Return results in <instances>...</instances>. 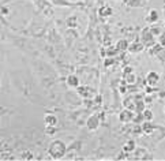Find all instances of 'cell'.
<instances>
[{
	"label": "cell",
	"mask_w": 165,
	"mask_h": 161,
	"mask_svg": "<svg viewBox=\"0 0 165 161\" xmlns=\"http://www.w3.org/2000/svg\"><path fill=\"white\" fill-rule=\"evenodd\" d=\"M126 79H127L128 83H132V82L135 81V75H134L132 72H131V74H127V75H126Z\"/></svg>",
	"instance_id": "obj_20"
},
{
	"label": "cell",
	"mask_w": 165,
	"mask_h": 161,
	"mask_svg": "<svg viewBox=\"0 0 165 161\" xmlns=\"http://www.w3.org/2000/svg\"><path fill=\"white\" fill-rule=\"evenodd\" d=\"M164 15H165V8H164Z\"/></svg>",
	"instance_id": "obj_24"
},
{
	"label": "cell",
	"mask_w": 165,
	"mask_h": 161,
	"mask_svg": "<svg viewBox=\"0 0 165 161\" xmlns=\"http://www.w3.org/2000/svg\"><path fill=\"white\" fill-rule=\"evenodd\" d=\"M116 49L117 51H127L128 49V42L126 40L117 41V44H116Z\"/></svg>",
	"instance_id": "obj_15"
},
{
	"label": "cell",
	"mask_w": 165,
	"mask_h": 161,
	"mask_svg": "<svg viewBox=\"0 0 165 161\" xmlns=\"http://www.w3.org/2000/svg\"><path fill=\"white\" fill-rule=\"evenodd\" d=\"M0 85H2V82H0Z\"/></svg>",
	"instance_id": "obj_26"
},
{
	"label": "cell",
	"mask_w": 165,
	"mask_h": 161,
	"mask_svg": "<svg viewBox=\"0 0 165 161\" xmlns=\"http://www.w3.org/2000/svg\"><path fill=\"white\" fill-rule=\"evenodd\" d=\"M134 117V113L130 111V109H124V111H121L120 113H119V120L121 121V123H128V121H131Z\"/></svg>",
	"instance_id": "obj_5"
},
{
	"label": "cell",
	"mask_w": 165,
	"mask_h": 161,
	"mask_svg": "<svg viewBox=\"0 0 165 161\" xmlns=\"http://www.w3.org/2000/svg\"><path fill=\"white\" fill-rule=\"evenodd\" d=\"M22 159H29V160H32V159H33V154L29 153V151H26V153L22 156Z\"/></svg>",
	"instance_id": "obj_21"
},
{
	"label": "cell",
	"mask_w": 165,
	"mask_h": 161,
	"mask_svg": "<svg viewBox=\"0 0 165 161\" xmlns=\"http://www.w3.org/2000/svg\"><path fill=\"white\" fill-rule=\"evenodd\" d=\"M76 89L83 98H94L96 97V90L91 89L90 86H78Z\"/></svg>",
	"instance_id": "obj_2"
},
{
	"label": "cell",
	"mask_w": 165,
	"mask_h": 161,
	"mask_svg": "<svg viewBox=\"0 0 165 161\" xmlns=\"http://www.w3.org/2000/svg\"><path fill=\"white\" fill-rule=\"evenodd\" d=\"M136 149V144L134 139H131V141H127V144H124L123 146V151L124 153H130V151H134Z\"/></svg>",
	"instance_id": "obj_10"
},
{
	"label": "cell",
	"mask_w": 165,
	"mask_h": 161,
	"mask_svg": "<svg viewBox=\"0 0 165 161\" xmlns=\"http://www.w3.org/2000/svg\"><path fill=\"white\" fill-rule=\"evenodd\" d=\"M117 53V49H116V47H111L106 49L105 52V56H109V57H115V55Z\"/></svg>",
	"instance_id": "obj_17"
},
{
	"label": "cell",
	"mask_w": 165,
	"mask_h": 161,
	"mask_svg": "<svg viewBox=\"0 0 165 161\" xmlns=\"http://www.w3.org/2000/svg\"><path fill=\"white\" fill-rule=\"evenodd\" d=\"M98 14L101 17H109V15H112V8L108 7V6H104L98 10Z\"/></svg>",
	"instance_id": "obj_14"
},
{
	"label": "cell",
	"mask_w": 165,
	"mask_h": 161,
	"mask_svg": "<svg viewBox=\"0 0 165 161\" xmlns=\"http://www.w3.org/2000/svg\"><path fill=\"white\" fill-rule=\"evenodd\" d=\"M160 19V15H158V13L155 10H150L148 14V17H146V22L149 23H155L157 21Z\"/></svg>",
	"instance_id": "obj_8"
},
{
	"label": "cell",
	"mask_w": 165,
	"mask_h": 161,
	"mask_svg": "<svg viewBox=\"0 0 165 161\" xmlns=\"http://www.w3.org/2000/svg\"><path fill=\"white\" fill-rule=\"evenodd\" d=\"M44 121H45L47 126H56L57 124V117H56V115H53V113H47L44 116Z\"/></svg>",
	"instance_id": "obj_6"
},
{
	"label": "cell",
	"mask_w": 165,
	"mask_h": 161,
	"mask_svg": "<svg viewBox=\"0 0 165 161\" xmlns=\"http://www.w3.org/2000/svg\"><path fill=\"white\" fill-rule=\"evenodd\" d=\"M146 81H148V85L149 86H157L158 82H160V74L155 71H150L148 74V77H146Z\"/></svg>",
	"instance_id": "obj_3"
},
{
	"label": "cell",
	"mask_w": 165,
	"mask_h": 161,
	"mask_svg": "<svg viewBox=\"0 0 165 161\" xmlns=\"http://www.w3.org/2000/svg\"><path fill=\"white\" fill-rule=\"evenodd\" d=\"M67 85H68L70 87H78L79 86V78L74 74L68 75V77H67Z\"/></svg>",
	"instance_id": "obj_9"
},
{
	"label": "cell",
	"mask_w": 165,
	"mask_h": 161,
	"mask_svg": "<svg viewBox=\"0 0 165 161\" xmlns=\"http://www.w3.org/2000/svg\"><path fill=\"white\" fill-rule=\"evenodd\" d=\"M67 151V148H66V144L62 141H59V139H56V141H53L52 144L49 145V154L52 159H62V157L66 154Z\"/></svg>",
	"instance_id": "obj_1"
},
{
	"label": "cell",
	"mask_w": 165,
	"mask_h": 161,
	"mask_svg": "<svg viewBox=\"0 0 165 161\" xmlns=\"http://www.w3.org/2000/svg\"><path fill=\"white\" fill-rule=\"evenodd\" d=\"M2 14H3V15L8 14V8H7V10H6V7H2Z\"/></svg>",
	"instance_id": "obj_23"
},
{
	"label": "cell",
	"mask_w": 165,
	"mask_h": 161,
	"mask_svg": "<svg viewBox=\"0 0 165 161\" xmlns=\"http://www.w3.org/2000/svg\"><path fill=\"white\" fill-rule=\"evenodd\" d=\"M140 126H142V131L145 132V134H148V135L153 134V131H154V126L152 124V121H146V120H143V123L140 124Z\"/></svg>",
	"instance_id": "obj_7"
},
{
	"label": "cell",
	"mask_w": 165,
	"mask_h": 161,
	"mask_svg": "<svg viewBox=\"0 0 165 161\" xmlns=\"http://www.w3.org/2000/svg\"><path fill=\"white\" fill-rule=\"evenodd\" d=\"M98 126H100V117L97 116V115H91L86 121V127L90 130V131H93V130L98 128Z\"/></svg>",
	"instance_id": "obj_4"
},
{
	"label": "cell",
	"mask_w": 165,
	"mask_h": 161,
	"mask_svg": "<svg viewBox=\"0 0 165 161\" xmlns=\"http://www.w3.org/2000/svg\"><path fill=\"white\" fill-rule=\"evenodd\" d=\"M142 117H143V120H146V121H152L153 119H154V113H153L152 109H143Z\"/></svg>",
	"instance_id": "obj_12"
},
{
	"label": "cell",
	"mask_w": 165,
	"mask_h": 161,
	"mask_svg": "<svg viewBox=\"0 0 165 161\" xmlns=\"http://www.w3.org/2000/svg\"><path fill=\"white\" fill-rule=\"evenodd\" d=\"M113 63H115V59L113 57H109V56H106L105 60H104V66H105V67H111Z\"/></svg>",
	"instance_id": "obj_18"
},
{
	"label": "cell",
	"mask_w": 165,
	"mask_h": 161,
	"mask_svg": "<svg viewBox=\"0 0 165 161\" xmlns=\"http://www.w3.org/2000/svg\"><path fill=\"white\" fill-rule=\"evenodd\" d=\"M164 112H165V108H164Z\"/></svg>",
	"instance_id": "obj_25"
},
{
	"label": "cell",
	"mask_w": 165,
	"mask_h": 161,
	"mask_svg": "<svg viewBox=\"0 0 165 161\" xmlns=\"http://www.w3.org/2000/svg\"><path fill=\"white\" fill-rule=\"evenodd\" d=\"M158 44L161 45V47H165V32L164 33H160V36H158Z\"/></svg>",
	"instance_id": "obj_19"
},
{
	"label": "cell",
	"mask_w": 165,
	"mask_h": 161,
	"mask_svg": "<svg viewBox=\"0 0 165 161\" xmlns=\"http://www.w3.org/2000/svg\"><path fill=\"white\" fill-rule=\"evenodd\" d=\"M56 131H57L56 126H47L45 127V134H47L48 136H53L55 134H56Z\"/></svg>",
	"instance_id": "obj_16"
},
{
	"label": "cell",
	"mask_w": 165,
	"mask_h": 161,
	"mask_svg": "<svg viewBox=\"0 0 165 161\" xmlns=\"http://www.w3.org/2000/svg\"><path fill=\"white\" fill-rule=\"evenodd\" d=\"M128 49H130L131 53L142 52V51H143V44H140V42H134V44L128 45Z\"/></svg>",
	"instance_id": "obj_11"
},
{
	"label": "cell",
	"mask_w": 165,
	"mask_h": 161,
	"mask_svg": "<svg viewBox=\"0 0 165 161\" xmlns=\"http://www.w3.org/2000/svg\"><path fill=\"white\" fill-rule=\"evenodd\" d=\"M123 71H124V74L127 75V74H131V72H132L134 70H132V67H126V68L123 70Z\"/></svg>",
	"instance_id": "obj_22"
},
{
	"label": "cell",
	"mask_w": 165,
	"mask_h": 161,
	"mask_svg": "<svg viewBox=\"0 0 165 161\" xmlns=\"http://www.w3.org/2000/svg\"><path fill=\"white\" fill-rule=\"evenodd\" d=\"M134 151H135V157H138V159H149V157H152V156H149L145 149H142V148L135 149Z\"/></svg>",
	"instance_id": "obj_13"
}]
</instances>
